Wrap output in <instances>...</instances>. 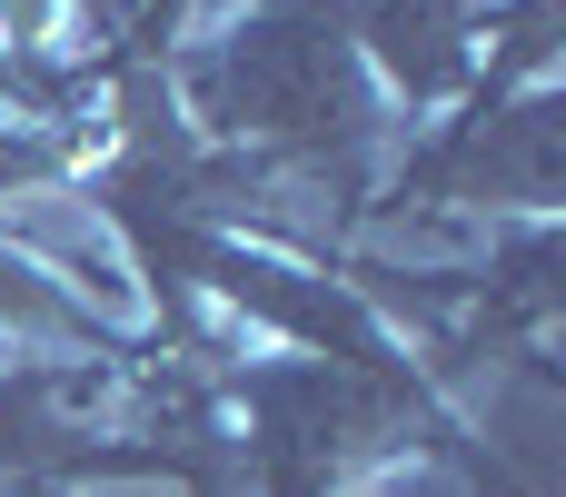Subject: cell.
<instances>
[{"instance_id":"1","label":"cell","mask_w":566,"mask_h":497,"mask_svg":"<svg viewBox=\"0 0 566 497\" xmlns=\"http://www.w3.org/2000/svg\"><path fill=\"white\" fill-rule=\"evenodd\" d=\"M169 90H179V110L199 120L209 149H239L269 179L328 189L338 199L328 229L358 219V189L378 169L388 110H378V80L348 50V30H338L328 0H269V10H249L239 30H219L189 60H169Z\"/></svg>"},{"instance_id":"2","label":"cell","mask_w":566,"mask_h":497,"mask_svg":"<svg viewBox=\"0 0 566 497\" xmlns=\"http://www.w3.org/2000/svg\"><path fill=\"white\" fill-rule=\"evenodd\" d=\"M209 398L239 448V497H348L388 458H418L428 438L458 428V408L418 369H348L308 349H279V359L219 349Z\"/></svg>"},{"instance_id":"3","label":"cell","mask_w":566,"mask_h":497,"mask_svg":"<svg viewBox=\"0 0 566 497\" xmlns=\"http://www.w3.org/2000/svg\"><path fill=\"white\" fill-rule=\"evenodd\" d=\"M566 199V90H507V100H468L438 139H418L398 169H388V199H368L358 219L378 209H507V219H557Z\"/></svg>"},{"instance_id":"4","label":"cell","mask_w":566,"mask_h":497,"mask_svg":"<svg viewBox=\"0 0 566 497\" xmlns=\"http://www.w3.org/2000/svg\"><path fill=\"white\" fill-rule=\"evenodd\" d=\"M368 497H566V379L547 349H517L478 379V408L398 458Z\"/></svg>"},{"instance_id":"5","label":"cell","mask_w":566,"mask_h":497,"mask_svg":"<svg viewBox=\"0 0 566 497\" xmlns=\"http://www.w3.org/2000/svg\"><path fill=\"white\" fill-rule=\"evenodd\" d=\"M348 50L368 60V80H388L408 110H448L478 80V40H488V0H328Z\"/></svg>"},{"instance_id":"6","label":"cell","mask_w":566,"mask_h":497,"mask_svg":"<svg viewBox=\"0 0 566 497\" xmlns=\"http://www.w3.org/2000/svg\"><path fill=\"white\" fill-rule=\"evenodd\" d=\"M0 329H10V339H40V349H60V359L129 369V339H119L90 299H70L30 249H10V239H0Z\"/></svg>"},{"instance_id":"7","label":"cell","mask_w":566,"mask_h":497,"mask_svg":"<svg viewBox=\"0 0 566 497\" xmlns=\"http://www.w3.org/2000/svg\"><path fill=\"white\" fill-rule=\"evenodd\" d=\"M50 30H60V0H0V50L10 60H40Z\"/></svg>"},{"instance_id":"8","label":"cell","mask_w":566,"mask_h":497,"mask_svg":"<svg viewBox=\"0 0 566 497\" xmlns=\"http://www.w3.org/2000/svg\"><path fill=\"white\" fill-rule=\"evenodd\" d=\"M60 149L70 139H10L0 130V179H40V169H60Z\"/></svg>"}]
</instances>
